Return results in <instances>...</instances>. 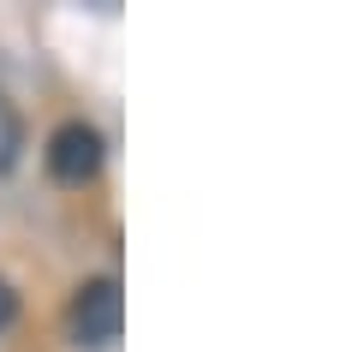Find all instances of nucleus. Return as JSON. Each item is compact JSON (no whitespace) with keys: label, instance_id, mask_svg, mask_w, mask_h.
I'll return each instance as SVG.
<instances>
[{"label":"nucleus","instance_id":"obj_1","mask_svg":"<svg viewBox=\"0 0 358 352\" xmlns=\"http://www.w3.org/2000/svg\"><path fill=\"white\" fill-rule=\"evenodd\" d=\"M120 316H126L120 281L114 275L84 281L78 299H72V340H78V346H114V340H120Z\"/></svg>","mask_w":358,"mask_h":352},{"label":"nucleus","instance_id":"obj_2","mask_svg":"<svg viewBox=\"0 0 358 352\" xmlns=\"http://www.w3.org/2000/svg\"><path fill=\"white\" fill-rule=\"evenodd\" d=\"M108 162V143L96 126H84V120H72V126H60L48 138V174L60 179V185H84V179H96Z\"/></svg>","mask_w":358,"mask_h":352},{"label":"nucleus","instance_id":"obj_3","mask_svg":"<svg viewBox=\"0 0 358 352\" xmlns=\"http://www.w3.org/2000/svg\"><path fill=\"white\" fill-rule=\"evenodd\" d=\"M18 150H24V120H18V108L6 96H0V174L18 162Z\"/></svg>","mask_w":358,"mask_h":352},{"label":"nucleus","instance_id":"obj_4","mask_svg":"<svg viewBox=\"0 0 358 352\" xmlns=\"http://www.w3.org/2000/svg\"><path fill=\"white\" fill-rule=\"evenodd\" d=\"M13 316H18V293L6 287V281H0V335L13 328Z\"/></svg>","mask_w":358,"mask_h":352}]
</instances>
